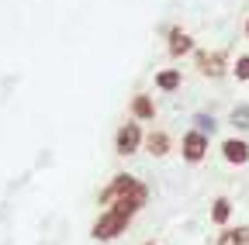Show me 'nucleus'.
Returning a JSON list of instances; mask_svg holds the SVG:
<instances>
[{"label": "nucleus", "instance_id": "f257e3e1", "mask_svg": "<svg viewBox=\"0 0 249 245\" xmlns=\"http://www.w3.org/2000/svg\"><path fill=\"white\" fill-rule=\"evenodd\" d=\"M128 225H132L128 214H121V211H114V207H104V211L97 214V221H93L90 235L97 238V242H114V238H121L124 231H128Z\"/></svg>", "mask_w": 249, "mask_h": 245}, {"label": "nucleus", "instance_id": "f03ea898", "mask_svg": "<svg viewBox=\"0 0 249 245\" xmlns=\"http://www.w3.org/2000/svg\"><path fill=\"white\" fill-rule=\"evenodd\" d=\"M194 66L208 80H222L229 73V52L225 49H194Z\"/></svg>", "mask_w": 249, "mask_h": 245}, {"label": "nucleus", "instance_id": "7ed1b4c3", "mask_svg": "<svg viewBox=\"0 0 249 245\" xmlns=\"http://www.w3.org/2000/svg\"><path fill=\"white\" fill-rule=\"evenodd\" d=\"M142 142H145V131H142L139 121L128 117L124 125H118V131H114V152L118 156H135L142 148Z\"/></svg>", "mask_w": 249, "mask_h": 245}, {"label": "nucleus", "instance_id": "20e7f679", "mask_svg": "<svg viewBox=\"0 0 249 245\" xmlns=\"http://www.w3.org/2000/svg\"><path fill=\"white\" fill-rule=\"evenodd\" d=\"M180 159H183L187 166H201V163L208 159V135L197 131V128L183 131V138H180Z\"/></svg>", "mask_w": 249, "mask_h": 245}, {"label": "nucleus", "instance_id": "39448f33", "mask_svg": "<svg viewBox=\"0 0 249 245\" xmlns=\"http://www.w3.org/2000/svg\"><path fill=\"white\" fill-rule=\"evenodd\" d=\"M139 187V176H132V173H118V176H111V183L97 194V204H104V207H111L114 200H121V197H128L132 190Z\"/></svg>", "mask_w": 249, "mask_h": 245}, {"label": "nucleus", "instance_id": "423d86ee", "mask_svg": "<svg viewBox=\"0 0 249 245\" xmlns=\"http://www.w3.org/2000/svg\"><path fill=\"white\" fill-rule=\"evenodd\" d=\"M194 49H197V42H194V35L187 32V28H180V24H173L170 32H166V55L173 59H183V55H194Z\"/></svg>", "mask_w": 249, "mask_h": 245}, {"label": "nucleus", "instance_id": "0eeeda50", "mask_svg": "<svg viewBox=\"0 0 249 245\" xmlns=\"http://www.w3.org/2000/svg\"><path fill=\"white\" fill-rule=\"evenodd\" d=\"M142 148L149 152L152 159H166L170 152H173V135H170L166 128H149V131H145V142H142Z\"/></svg>", "mask_w": 249, "mask_h": 245}, {"label": "nucleus", "instance_id": "6e6552de", "mask_svg": "<svg viewBox=\"0 0 249 245\" xmlns=\"http://www.w3.org/2000/svg\"><path fill=\"white\" fill-rule=\"evenodd\" d=\"M145 204H149V187H145V183L139 180V187H135V190H132L128 197L114 200L111 207H114V211H121V214H128V218H135L139 211H145Z\"/></svg>", "mask_w": 249, "mask_h": 245}, {"label": "nucleus", "instance_id": "1a4fd4ad", "mask_svg": "<svg viewBox=\"0 0 249 245\" xmlns=\"http://www.w3.org/2000/svg\"><path fill=\"white\" fill-rule=\"evenodd\" d=\"M218 148H222V159L229 163V166H246L249 163V142L246 138H225L222 145H218Z\"/></svg>", "mask_w": 249, "mask_h": 245}, {"label": "nucleus", "instance_id": "9d476101", "mask_svg": "<svg viewBox=\"0 0 249 245\" xmlns=\"http://www.w3.org/2000/svg\"><path fill=\"white\" fill-rule=\"evenodd\" d=\"M128 114H132V121H139V125H142V121H156V114H160V111H156V100H152L149 94H135V97L128 100Z\"/></svg>", "mask_w": 249, "mask_h": 245}, {"label": "nucleus", "instance_id": "9b49d317", "mask_svg": "<svg viewBox=\"0 0 249 245\" xmlns=\"http://www.w3.org/2000/svg\"><path fill=\"white\" fill-rule=\"evenodd\" d=\"M152 83H156L160 94H177V90L183 86V73H180V66H166V69H160L152 76Z\"/></svg>", "mask_w": 249, "mask_h": 245}, {"label": "nucleus", "instance_id": "f8f14e48", "mask_svg": "<svg viewBox=\"0 0 249 245\" xmlns=\"http://www.w3.org/2000/svg\"><path fill=\"white\" fill-rule=\"evenodd\" d=\"M229 218H232V200H229V197H214V200H211V211H208V221H211L214 228H225Z\"/></svg>", "mask_w": 249, "mask_h": 245}, {"label": "nucleus", "instance_id": "ddd939ff", "mask_svg": "<svg viewBox=\"0 0 249 245\" xmlns=\"http://www.w3.org/2000/svg\"><path fill=\"white\" fill-rule=\"evenodd\" d=\"M218 245H249V225H235V228H222L218 231V238H214Z\"/></svg>", "mask_w": 249, "mask_h": 245}, {"label": "nucleus", "instance_id": "4468645a", "mask_svg": "<svg viewBox=\"0 0 249 245\" xmlns=\"http://www.w3.org/2000/svg\"><path fill=\"white\" fill-rule=\"evenodd\" d=\"M232 76L239 83H249V55H239L235 59V66H232Z\"/></svg>", "mask_w": 249, "mask_h": 245}, {"label": "nucleus", "instance_id": "2eb2a0df", "mask_svg": "<svg viewBox=\"0 0 249 245\" xmlns=\"http://www.w3.org/2000/svg\"><path fill=\"white\" fill-rule=\"evenodd\" d=\"M194 128L204 131V135H211V131H214V121H211L208 114H197V117H194Z\"/></svg>", "mask_w": 249, "mask_h": 245}, {"label": "nucleus", "instance_id": "dca6fc26", "mask_svg": "<svg viewBox=\"0 0 249 245\" xmlns=\"http://www.w3.org/2000/svg\"><path fill=\"white\" fill-rule=\"evenodd\" d=\"M232 125H239V128H246V125H249V107H246V104L232 111Z\"/></svg>", "mask_w": 249, "mask_h": 245}, {"label": "nucleus", "instance_id": "f3484780", "mask_svg": "<svg viewBox=\"0 0 249 245\" xmlns=\"http://www.w3.org/2000/svg\"><path fill=\"white\" fill-rule=\"evenodd\" d=\"M142 245H160V242H152V238H145V242H142Z\"/></svg>", "mask_w": 249, "mask_h": 245}, {"label": "nucleus", "instance_id": "a211bd4d", "mask_svg": "<svg viewBox=\"0 0 249 245\" xmlns=\"http://www.w3.org/2000/svg\"><path fill=\"white\" fill-rule=\"evenodd\" d=\"M246 38H249V21H246Z\"/></svg>", "mask_w": 249, "mask_h": 245}]
</instances>
